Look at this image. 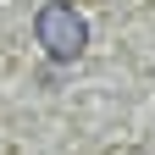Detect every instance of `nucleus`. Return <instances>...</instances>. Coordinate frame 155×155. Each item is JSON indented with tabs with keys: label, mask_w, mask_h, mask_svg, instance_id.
Wrapping results in <instances>:
<instances>
[{
	"label": "nucleus",
	"mask_w": 155,
	"mask_h": 155,
	"mask_svg": "<svg viewBox=\"0 0 155 155\" xmlns=\"http://www.w3.org/2000/svg\"><path fill=\"white\" fill-rule=\"evenodd\" d=\"M33 39L45 45L50 61H78L83 45H89V22L67 0H50V6H39V17H33Z\"/></svg>",
	"instance_id": "f257e3e1"
}]
</instances>
